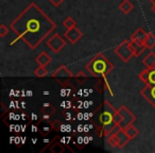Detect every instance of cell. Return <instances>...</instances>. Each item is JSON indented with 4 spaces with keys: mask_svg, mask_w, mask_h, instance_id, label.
Instances as JSON below:
<instances>
[{
    "mask_svg": "<svg viewBox=\"0 0 155 153\" xmlns=\"http://www.w3.org/2000/svg\"><path fill=\"white\" fill-rule=\"evenodd\" d=\"M52 61L51 56L47 53V52L43 51L35 58V62L39 65V66H47L48 64H50V62Z\"/></svg>",
    "mask_w": 155,
    "mask_h": 153,
    "instance_id": "11",
    "label": "cell"
},
{
    "mask_svg": "<svg viewBox=\"0 0 155 153\" xmlns=\"http://www.w3.org/2000/svg\"><path fill=\"white\" fill-rule=\"evenodd\" d=\"M63 1H64V0H50V2H51L55 8L60 7V5L63 3Z\"/></svg>",
    "mask_w": 155,
    "mask_h": 153,
    "instance_id": "23",
    "label": "cell"
},
{
    "mask_svg": "<svg viewBox=\"0 0 155 153\" xmlns=\"http://www.w3.org/2000/svg\"><path fill=\"white\" fill-rule=\"evenodd\" d=\"M151 3H152V5H155V0H149Z\"/></svg>",
    "mask_w": 155,
    "mask_h": 153,
    "instance_id": "24",
    "label": "cell"
},
{
    "mask_svg": "<svg viewBox=\"0 0 155 153\" xmlns=\"http://www.w3.org/2000/svg\"><path fill=\"white\" fill-rule=\"evenodd\" d=\"M85 69L91 75H94L96 78L104 79L106 82V77L114 69V65L104 54L97 53L85 65Z\"/></svg>",
    "mask_w": 155,
    "mask_h": 153,
    "instance_id": "2",
    "label": "cell"
},
{
    "mask_svg": "<svg viewBox=\"0 0 155 153\" xmlns=\"http://www.w3.org/2000/svg\"><path fill=\"white\" fill-rule=\"evenodd\" d=\"M10 28L17 34L18 39L34 50L55 30L56 25L36 3L31 2L11 22Z\"/></svg>",
    "mask_w": 155,
    "mask_h": 153,
    "instance_id": "1",
    "label": "cell"
},
{
    "mask_svg": "<svg viewBox=\"0 0 155 153\" xmlns=\"http://www.w3.org/2000/svg\"><path fill=\"white\" fill-rule=\"evenodd\" d=\"M50 151H51L52 153H63L65 151V148L60 142H56V144H54L53 146L50 148Z\"/></svg>",
    "mask_w": 155,
    "mask_h": 153,
    "instance_id": "20",
    "label": "cell"
},
{
    "mask_svg": "<svg viewBox=\"0 0 155 153\" xmlns=\"http://www.w3.org/2000/svg\"><path fill=\"white\" fill-rule=\"evenodd\" d=\"M143 44H144V46H146V48H148V49H153V48L155 47V35L153 34L152 32L148 33V36L144 39Z\"/></svg>",
    "mask_w": 155,
    "mask_h": 153,
    "instance_id": "17",
    "label": "cell"
},
{
    "mask_svg": "<svg viewBox=\"0 0 155 153\" xmlns=\"http://www.w3.org/2000/svg\"><path fill=\"white\" fill-rule=\"evenodd\" d=\"M148 36V33L144 30H142L141 28H138L133 34L131 35V41H136V42H140V43H143L144 39Z\"/></svg>",
    "mask_w": 155,
    "mask_h": 153,
    "instance_id": "12",
    "label": "cell"
},
{
    "mask_svg": "<svg viewBox=\"0 0 155 153\" xmlns=\"http://www.w3.org/2000/svg\"><path fill=\"white\" fill-rule=\"evenodd\" d=\"M51 75H52V78H65V79L73 78V73L69 70L66 65L60 66Z\"/></svg>",
    "mask_w": 155,
    "mask_h": 153,
    "instance_id": "10",
    "label": "cell"
},
{
    "mask_svg": "<svg viewBox=\"0 0 155 153\" xmlns=\"http://www.w3.org/2000/svg\"><path fill=\"white\" fill-rule=\"evenodd\" d=\"M114 52L116 53V55L124 63L129 62L133 56H135L130 39H125V41L121 42L117 47L114 48Z\"/></svg>",
    "mask_w": 155,
    "mask_h": 153,
    "instance_id": "4",
    "label": "cell"
},
{
    "mask_svg": "<svg viewBox=\"0 0 155 153\" xmlns=\"http://www.w3.org/2000/svg\"><path fill=\"white\" fill-rule=\"evenodd\" d=\"M46 45H47V47L49 48L52 52L58 53V52L66 46V42H65V39L63 38L60 34H56L55 33V34H53L48 39Z\"/></svg>",
    "mask_w": 155,
    "mask_h": 153,
    "instance_id": "5",
    "label": "cell"
},
{
    "mask_svg": "<svg viewBox=\"0 0 155 153\" xmlns=\"http://www.w3.org/2000/svg\"><path fill=\"white\" fill-rule=\"evenodd\" d=\"M140 95L148 101L151 106L155 108V85H146L140 91Z\"/></svg>",
    "mask_w": 155,
    "mask_h": 153,
    "instance_id": "8",
    "label": "cell"
},
{
    "mask_svg": "<svg viewBox=\"0 0 155 153\" xmlns=\"http://www.w3.org/2000/svg\"><path fill=\"white\" fill-rule=\"evenodd\" d=\"M118 111H119V113H120L121 117H122V121H121V123H120L121 129H125L127 125H133V122L136 120V117L127 106L122 105Z\"/></svg>",
    "mask_w": 155,
    "mask_h": 153,
    "instance_id": "6",
    "label": "cell"
},
{
    "mask_svg": "<svg viewBox=\"0 0 155 153\" xmlns=\"http://www.w3.org/2000/svg\"><path fill=\"white\" fill-rule=\"evenodd\" d=\"M9 33V28L5 27V25H0V36L5 37Z\"/></svg>",
    "mask_w": 155,
    "mask_h": 153,
    "instance_id": "22",
    "label": "cell"
},
{
    "mask_svg": "<svg viewBox=\"0 0 155 153\" xmlns=\"http://www.w3.org/2000/svg\"><path fill=\"white\" fill-rule=\"evenodd\" d=\"M140 81L144 83V85H155V67L147 68L141 70L138 75Z\"/></svg>",
    "mask_w": 155,
    "mask_h": 153,
    "instance_id": "7",
    "label": "cell"
},
{
    "mask_svg": "<svg viewBox=\"0 0 155 153\" xmlns=\"http://www.w3.org/2000/svg\"><path fill=\"white\" fill-rule=\"evenodd\" d=\"M142 64H143L147 68L155 67V53L154 52H150V53L142 60Z\"/></svg>",
    "mask_w": 155,
    "mask_h": 153,
    "instance_id": "15",
    "label": "cell"
},
{
    "mask_svg": "<svg viewBox=\"0 0 155 153\" xmlns=\"http://www.w3.org/2000/svg\"><path fill=\"white\" fill-rule=\"evenodd\" d=\"M124 131H125V133L127 134V136H129L131 140L134 139V138H136L138 135H139V130H138L136 127H134L133 125H127V127L124 129Z\"/></svg>",
    "mask_w": 155,
    "mask_h": 153,
    "instance_id": "16",
    "label": "cell"
},
{
    "mask_svg": "<svg viewBox=\"0 0 155 153\" xmlns=\"http://www.w3.org/2000/svg\"><path fill=\"white\" fill-rule=\"evenodd\" d=\"M34 75L37 78H45L46 75H48V71L45 68V66H39L34 70Z\"/></svg>",
    "mask_w": 155,
    "mask_h": 153,
    "instance_id": "19",
    "label": "cell"
},
{
    "mask_svg": "<svg viewBox=\"0 0 155 153\" xmlns=\"http://www.w3.org/2000/svg\"><path fill=\"white\" fill-rule=\"evenodd\" d=\"M64 35H65V38H66L69 43L73 45V44H77L78 41H80V39L82 38L83 33L81 32L77 27H74V28L67 30Z\"/></svg>",
    "mask_w": 155,
    "mask_h": 153,
    "instance_id": "9",
    "label": "cell"
},
{
    "mask_svg": "<svg viewBox=\"0 0 155 153\" xmlns=\"http://www.w3.org/2000/svg\"><path fill=\"white\" fill-rule=\"evenodd\" d=\"M130 41H131V39H130ZM131 46H132V48H133L134 54H135L136 58L139 56L140 54L143 52L144 48H146L143 43H140V42H136V41H131Z\"/></svg>",
    "mask_w": 155,
    "mask_h": 153,
    "instance_id": "13",
    "label": "cell"
},
{
    "mask_svg": "<svg viewBox=\"0 0 155 153\" xmlns=\"http://www.w3.org/2000/svg\"><path fill=\"white\" fill-rule=\"evenodd\" d=\"M63 26H64L67 30H69V29H72V28H74V27H77V22H75V20L73 19L72 17H67L66 19L63 22Z\"/></svg>",
    "mask_w": 155,
    "mask_h": 153,
    "instance_id": "18",
    "label": "cell"
},
{
    "mask_svg": "<svg viewBox=\"0 0 155 153\" xmlns=\"http://www.w3.org/2000/svg\"><path fill=\"white\" fill-rule=\"evenodd\" d=\"M130 137L127 136V134L125 133L124 129H117L115 132H113L110 135L107 136V144L110 147H114V148H119L122 149L129 144Z\"/></svg>",
    "mask_w": 155,
    "mask_h": 153,
    "instance_id": "3",
    "label": "cell"
},
{
    "mask_svg": "<svg viewBox=\"0 0 155 153\" xmlns=\"http://www.w3.org/2000/svg\"><path fill=\"white\" fill-rule=\"evenodd\" d=\"M121 121H122V117H121V115H120V113H119V111L117 110V112L114 114V122L116 123V125H118V127H120Z\"/></svg>",
    "mask_w": 155,
    "mask_h": 153,
    "instance_id": "21",
    "label": "cell"
},
{
    "mask_svg": "<svg viewBox=\"0 0 155 153\" xmlns=\"http://www.w3.org/2000/svg\"><path fill=\"white\" fill-rule=\"evenodd\" d=\"M133 9H134V5H133V3L130 1V0H123L122 2L119 5V10H120L123 14L131 13Z\"/></svg>",
    "mask_w": 155,
    "mask_h": 153,
    "instance_id": "14",
    "label": "cell"
},
{
    "mask_svg": "<svg viewBox=\"0 0 155 153\" xmlns=\"http://www.w3.org/2000/svg\"><path fill=\"white\" fill-rule=\"evenodd\" d=\"M151 10H152V11L155 13V5H152V9H151Z\"/></svg>",
    "mask_w": 155,
    "mask_h": 153,
    "instance_id": "25",
    "label": "cell"
}]
</instances>
